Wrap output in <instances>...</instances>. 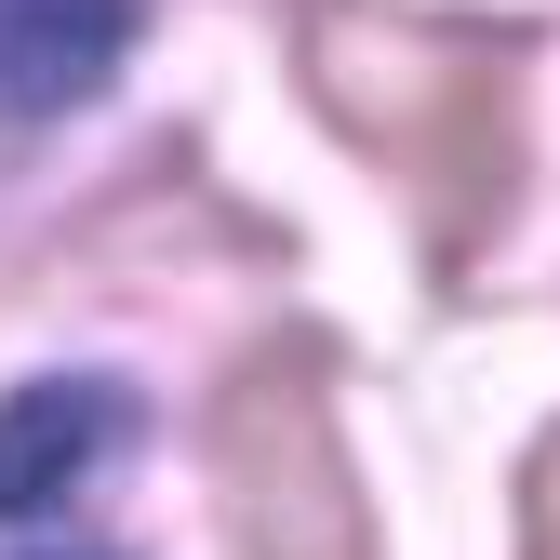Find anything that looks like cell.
I'll return each instance as SVG.
<instances>
[{
    "mask_svg": "<svg viewBox=\"0 0 560 560\" xmlns=\"http://www.w3.org/2000/svg\"><path fill=\"white\" fill-rule=\"evenodd\" d=\"M133 40V0H0V107L94 94Z\"/></svg>",
    "mask_w": 560,
    "mask_h": 560,
    "instance_id": "4",
    "label": "cell"
},
{
    "mask_svg": "<svg viewBox=\"0 0 560 560\" xmlns=\"http://www.w3.org/2000/svg\"><path fill=\"white\" fill-rule=\"evenodd\" d=\"M534 560H560V441L534 454Z\"/></svg>",
    "mask_w": 560,
    "mask_h": 560,
    "instance_id": "5",
    "label": "cell"
},
{
    "mask_svg": "<svg viewBox=\"0 0 560 560\" xmlns=\"http://www.w3.org/2000/svg\"><path fill=\"white\" fill-rule=\"evenodd\" d=\"M214 480H228L241 560H374V508H361V467H347V441H334L320 347H254V361L228 374Z\"/></svg>",
    "mask_w": 560,
    "mask_h": 560,
    "instance_id": "2",
    "label": "cell"
},
{
    "mask_svg": "<svg viewBox=\"0 0 560 560\" xmlns=\"http://www.w3.org/2000/svg\"><path fill=\"white\" fill-rule=\"evenodd\" d=\"M307 94L347 120V148L387 161L428 214V254L467 267L508 214L521 174V54L441 27V14H374V0H307Z\"/></svg>",
    "mask_w": 560,
    "mask_h": 560,
    "instance_id": "1",
    "label": "cell"
},
{
    "mask_svg": "<svg viewBox=\"0 0 560 560\" xmlns=\"http://www.w3.org/2000/svg\"><path fill=\"white\" fill-rule=\"evenodd\" d=\"M120 387L107 374H54V387H14L0 400V521H40V508H67L81 480L120 454Z\"/></svg>",
    "mask_w": 560,
    "mask_h": 560,
    "instance_id": "3",
    "label": "cell"
}]
</instances>
